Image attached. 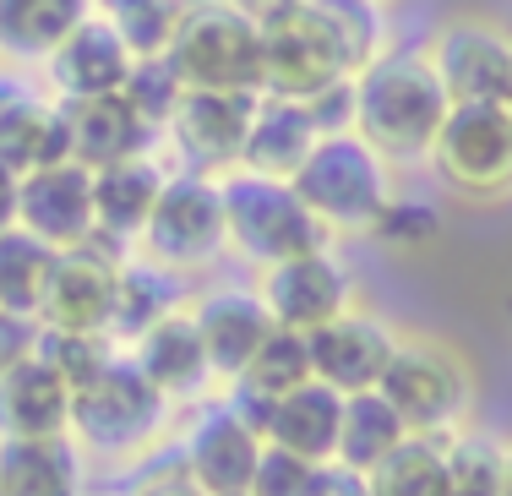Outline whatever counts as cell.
<instances>
[{
  "label": "cell",
  "mask_w": 512,
  "mask_h": 496,
  "mask_svg": "<svg viewBox=\"0 0 512 496\" xmlns=\"http://www.w3.org/2000/svg\"><path fill=\"white\" fill-rule=\"evenodd\" d=\"M218 197H224V235L229 251H240L256 268H278L289 257H306V251L333 246L322 224L306 213V202L295 197L289 180H267L251 169H229L218 175Z\"/></svg>",
  "instance_id": "cell-3"
},
{
  "label": "cell",
  "mask_w": 512,
  "mask_h": 496,
  "mask_svg": "<svg viewBox=\"0 0 512 496\" xmlns=\"http://www.w3.org/2000/svg\"><path fill=\"white\" fill-rule=\"evenodd\" d=\"M175 169L158 164V153H142V159H126V164H109V169H93V219H99V240L109 246L131 251L148 229L158 197H164V180Z\"/></svg>",
  "instance_id": "cell-21"
},
{
  "label": "cell",
  "mask_w": 512,
  "mask_h": 496,
  "mask_svg": "<svg viewBox=\"0 0 512 496\" xmlns=\"http://www.w3.org/2000/svg\"><path fill=\"white\" fill-rule=\"evenodd\" d=\"M306 6H311V17L327 28V39H333L338 60H344L349 82L393 50V28H387L382 0H306Z\"/></svg>",
  "instance_id": "cell-29"
},
{
  "label": "cell",
  "mask_w": 512,
  "mask_h": 496,
  "mask_svg": "<svg viewBox=\"0 0 512 496\" xmlns=\"http://www.w3.org/2000/svg\"><path fill=\"white\" fill-rule=\"evenodd\" d=\"M197 0H93V11L126 39L137 60H164Z\"/></svg>",
  "instance_id": "cell-32"
},
{
  "label": "cell",
  "mask_w": 512,
  "mask_h": 496,
  "mask_svg": "<svg viewBox=\"0 0 512 496\" xmlns=\"http://www.w3.org/2000/svg\"><path fill=\"white\" fill-rule=\"evenodd\" d=\"M17 229H28L33 240H44L50 251H77L99 235L93 219V169L77 159L22 175L17 186Z\"/></svg>",
  "instance_id": "cell-14"
},
{
  "label": "cell",
  "mask_w": 512,
  "mask_h": 496,
  "mask_svg": "<svg viewBox=\"0 0 512 496\" xmlns=\"http://www.w3.org/2000/svg\"><path fill=\"white\" fill-rule=\"evenodd\" d=\"M338 426H344V393H333L327 382H306L295 393H284L278 404H267L262 442L284 447L295 458H311V464H333Z\"/></svg>",
  "instance_id": "cell-22"
},
{
  "label": "cell",
  "mask_w": 512,
  "mask_h": 496,
  "mask_svg": "<svg viewBox=\"0 0 512 496\" xmlns=\"http://www.w3.org/2000/svg\"><path fill=\"white\" fill-rule=\"evenodd\" d=\"M0 496H82V453L71 437H0Z\"/></svg>",
  "instance_id": "cell-27"
},
{
  "label": "cell",
  "mask_w": 512,
  "mask_h": 496,
  "mask_svg": "<svg viewBox=\"0 0 512 496\" xmlns=\"http://www.w3.org/2000/svg\"><path fill=\"white\" fill-rule=\"evenodd\" d=\"M442 219H436V208H420V202L409 197H393V208L376 219L371 240H382V246H420V240H431Z\"/></svg>",
  "instance_id": "cell-39"
},
{
  "label": "cell",
  "mask_w": 512,
  "mask_h": 496,
  "mask_svg": "<svg viewBox=\"0 0 512 496\" xmlns=\"http://www.w3.org/2000/svg\"><path fill=\"white\" fill-rule=\"evenodd\" d=\"M224 6H235L246 22H256V28H267V22L289 17V11H300L306 0H224Z\"/></svg>",
  "instance_id": "cell-42"
},
{
  "label": "cell",
  "mask_w": 512,
  "mask_h": 496,
  "mask_svg": "<svg viewBox=\"0 0 512 496\" xmlns=\"http://www.w3.org/2000/svg\"><path fill=\"white\" fill-rule=\"evenodd\" d=\"M0 164H11L17 175L71 164V126H66V104L55 93L33 88L28 99H17L0 115Z\"/></svg>",
  "instance_id": "cell-23"
},
{
  "label": "cell",
  "mask_w": 512,
  "mask_h": 496,
  "mask_svg": "<svg viewBox=\"0 0 512 496\" xmlns=\"http://www.w3.org/2000/svg\"><path fill=\"white\" fill-rule=\"evenodd\" d=\"M316 382L311 371V338L306 333H289V328H273L262 338V349L251 355V366L240 371V393L262 398V404H278L284 393H295V387Z\"/></svg>",
  "instance_id": "cell-34"
},
{
  "label": "cell",
  "mask_w": 512,
  "mask_h": 496,
  "mask_svg": "<svg viewBox=\"0 0 512 496\" xmlns=\"http://www.w3.org/2000/svg\"><path fill=\"white\" fill-rule=\"evenodd\" d=\"M365 486H371V496H447V442L404 437L365 475Z\"/></svg>",
  "instance_id": "cell-33"
},
{
  "label": "cell",
  "mask_w": 512,
  "mask_h": 496,
  "mask_svg": "<svg viewBox=\"0 0 512 496\" xmlns=\"http://www.w3.org/2000/svg\"><path fill=\"white\" fill-rule=\"evenodd\" d=\"M66 126H71V159L82 169H109L153 153V142L164 131L153 126L126 93H104V99H71L66 104Z\"/></svg>",
  "instance_id": "cell-19"
},
{
  "label": "cell",
  "mask_w": 512,
  "mask_h": 496,
  "mask_svg": "<svg viewBox=\"0 0 512 496\" xmlns=\"http://www.w3.org/2000/svg\"><path fill=\"white\" fill-rule=\"evenodd\" d=\"M126 496H207V491L186 475V464H180V469H158V475H142Z\"/></svg>",
  "instance_id": "cell-41"
},
{
  "label": "cell",
  "mask_w": 512,
  "mask_h": 496,
  "mask_svg": "<svg viewBox=\"0 0 512 496\" xmlns=\"http://www.w3.org/2000/svg\"><path fill=\"white\" fill-rule=\"evenodd\" d=\"M55 262H60V251H50L44 240H33L28 229H6V235H0V311H17V317L39 322Z\"/></svg>",
  "instance_id": "cell-31"
},
{
  "label": "cell",
  "mask_w": 512,
  "mask_h": 496,
  "mask_svg": "<svg viewBox=\"0 0 512 496\" xmlns=\"http://www.w3.org/2000/svg\"><path fill=\"white\" fill-rule=\"evenodd\" d=\"M333 464H311V458H295L284 447H262V464H256V480L246 496H322Z\"/></svg>",
  "instance_id": "cell-36"
},
{
  "label": "cell",
  "mask_w": 512,
  "mask_h": 496,
  "mask_svg": "<svg viewBox=\"0 0 512 496\" xmlns=\"http://www.w3.org/2000/svg\"><path fill=\"white\" fill-rule=\"evenodd\" d=\"M17 186H22V175L11 164H0V235L17 229Z\"/></svg>",
  "instance_id": "cell-43"
},
{
  "label": "cell",
  "mask_w": 512,
  "mask_h": 496,
  "mask_svg": "<svg viewBox=\"0 0 512 496\" xmlns=\"http://www.w3.org/2000/svg\"><path fill=\"white\" fill-rule=\"evenodd\" d=\"M262 431L240 415L229 398L207 404L186 437V475L197 480L207 496H246L262 464Z\"/></svg>",
  "instance_id": "cell-15"
},
{
  "label": "cell",
  "mask_w": 512,
  "mask_h": 496,
  "mask_svg": "<svg viewBox=\"0 0 512 496\" xmlns=\"http://www.w3.org/2000/svg\"><path fill=\"white\" fill-rule=\"evenodd\" d=\"M164 415L169 398L120 349L82 393H71V442H82L88 453H131L164 426Z\"/></svg>",
  "instance_id": "cell-7"
},
{
  "label": "cell",
  "mask_w": 512,
  "mask_h": 496,
  "mask_svg": "<svg viewBox=\"0 0 512 496\" xmlns=\"http://www.w3.org/2000/svg\"><path fill=\"white\" fill-rule=\"evenodd\" d=\"M376 393L398 409L409 437H447L469 415L474 377H469L458 349L436 344V338H398L393 360H387V377Z\"/></svg>",
  "instance_id": "cell-6"
},
{
  "label": "cell",
  "mask_w": 512,
  "mask_h": 496,
  "mask_svg": "<svg viewBox=\"0 0 512 496\" xmlns=\"http://www.w3.org/2000/svg\"><path fill=\"white\" fill-rule=\"evenodd\" d=\"M131 71H137V55L126 50L115 28L93 11L77 33H71L60 50L44 60V82L60 104L71 99H104V93H126Z\"/></svg>",
  "instance_id": "cell-17"
},
{
  "label": "cell",
  "mask_w": 512,
  "mask_h": 496,
  "mask_svg": "<svg viewBox=\"0 0 512 496\" xmlns=\"http://www.w3.org/2000/svg\"><path fill=\"white\" fill-rule=\"evenodd\" d=\"M316 142H322V126L311 120L306 104L256 99L251 137H246V153H240V169H251V175H267V180H295L300 164L311 159Z\"/></svg>",
  "instance_id": "cell-24"
},
{
  "label": "cell",
  "mask_w": 512,
  "mask_h": 496,
  "mask_svg": "<svg viewBox=\"0 0 512 496\" xmlns=\"http://www.w3.org/2000/svg\"><path fill=\"white\" fill-rule=\"evenodd\" d=\"M169 311H180V273L158 268V262H148V257H126V262H120L109 338L126 349V344H137L153 322H164Z\"/></svg>",
  "instance_id": "cell-28"
},
{
  "label": "cell",
  "mask_w": 512,
  "mask_h": 496,
  "mask_svg": "<svg viewBox=\"0 0 512 496\" xmlns=\"http://www.w3.org/2000/svg\"><path fill=\"white\" fill-rule=\"evenodd\" d=\"M33 349H39V322L17 317V311H0V377H6L11 366H22Z\"/></svg>",
  "instance_id": "cell-40"
},
{
  "label": "cell",
  "mask_w": 512,
  "mask_h": 496,
  "mask_svg": "<svg viewBox=\"0 0 512 496\" xmlns=\"http://www.w3.org/2000/svg\"><path fill=\"white\" fill-rule=\"evenodd\" d=\"M191 322H197L207 371L224 382H240V371L251 366L262 338L273 333V317H267L256 289H207L197 306H191Z\"/></svg>",
  "instance_id": "cell-18"
},
{
  "label": "cell",
  "mask_w": 512,
  "mask_h": 496,
  "mask_svg": "<svg viewBox=\"0 0 512 496\" xmlns=\"http://www.w3.org/2000/svg\"><path fill=\"white\" fill-rule=\"evenodd\" d=\"M88 17L93 0H0V60L44 66Z\"/></svg>",
  "instance_id": "cell-26"
},
{
  "label": "cell",
  "mask_w": 512,
  "mask_h": 496,
  "mask_svg": "<svg viewBox=\"0 0 512 496\" xmlns=\"http://www.w3.org/2000/svg\"><path fill=\"white\" fill-rule=\"evenodd\" d=\"M507 480V447L491 437H458L447 442V496H502Z\"/></svg>",
  "instance_id": "cell-35"
},
{
  "label": "cell",
  "mask_w": 512,
  "mask_h": 496,
  "mask_svg": "<svg viewBox=\"0 0 512 496\" xmlns=\"http://www.w3.org/2000/svg\"><path fill=\"white\" fill-rule=\"evenodd\" d=\"M322 496H371V486H365V475H349V469L333 464V475H327V491Z\"/></svg>",
  "instance_id": "cell-44"
},
{
  "label": "cell",
  "mask_w": 512,
  "mask_h": 496,
  "mask_svg": "<svg viewBox=\"0 0 512 496\" xmlns=\"http://www.w3.org/2000/svg\"><path fill=\"white\" fill-rule=\"evenodd\" d=\"M289 186H295V197L306 202V213L333 240L338 235H371L376 219H382L398 197L393 164L376 148H365L355 131H327Z\"/></svg>",
  "instance_id": "cell-2"
},
{
  "label": "cell",
  "mask_w": 512,
  "mask_h": 496,
  "mask_svg": "<svg viewBox=\"0 0 512 496\" xmlns=\"http://www.w3.org/2000/svg\"><path fill=\"white\" fill-rule=\"evenodd\" d=\"M436 180L463 202H512V110L507 104H453L436 131Z\"/></svg>",
  "instance_id": "cell-5"
},
{
  "label": "cell",
  "mask_w": 512,
  "mask_h": 496,
  "mask_svg": "<svg viewBox=\"0 0 512 496\" xmlns=\"http://www.w3.org/2000/svg\"><path fill=\"white\" fill-rule=\"evenodd\" d=\"M39 355L50 360L60 377H66L71 393H82V387L99 377L120 349H115V338H71V333H44L39 328Z\"/></svg>",
  "instance_id": "cell-37"
},
{
  "label": "cell",
  "mask_w": 512,
  "mask_h": 496,
  "mask_svg": "<svg viewBox=\"0 0 512 496\" xmlns=\"http://www.w3.org/2000/svg\"><path fill=\"white\" fill-rule=\"evenodd\" d=\"M409 437V426L398 420V409L382 393H355L344 398V426H338V469L349 475H371L398 442Z\"/></svg>",
  "instance_id": "cell-30"
},
{
  "label": "cell",
  "mask_w": 512,
  "mask_h": 496,
  "mask_svg": "<svg viewBox=\"0 0 512 496\" xmlns=\"http://www.w3.org/2000/svg\"><path fill=\"white\" fill-rule=\"evenodd\" d=\"M224 251H229V235H224L218 180L175 169V175L164 180V197H158L153 219L137 240V257H148L169 273H197L213 257H224Z\"/></svg>",
  "instance_id": "cell-8"
},
{
  "label": "cell",
  "mask_w": 512,
  "mask_h": 496,
  "mask_svg": "<svg viewBox=\"0 0 512 496\" xmlns=\"http://www.w3.org/2000/svg\"><path fill=\"white\" fill-rule=\"evenodd\" d=\"M256 99H262V93H202V88L180 93L175 115L164 120V142L180 153L186 175L218 180V175H229V169H240Z\"/></svg>",
  "instance_id": "cell-10"
},
{
  "label": "cell",
  "mask_w": 512,
  "mask_h": 496,
  "mask_svg": "<svg viewBox=\"0 0 512 496\" xmlns=\"http://www.w3.org/2000/svg\"><path fill=\"white\" fill-rule=\"evenodd\" d=\"M131 251L109 246L93 235L88 246L60 251L50 295H44L39 328L44 333H71V338H109V317H115V284H120V262Z\"/></svg>",
  "instance_id": "cell-11"
},
{
  "label": "cell",
  "mask_w": 512,
  "mask_h": 496,
  "mask_svg": "<svg viewBox=\"0 0 512 496\" xmlns=\"http://www.w3.org/2000/svg\"><path fill=\"white\" fill-rule=\"evenodd\" d=\"M398 349V333L387 328L371 311H344L338 322L311 333V371L316 382H327L333 393L355 398V393H376L387 377V360Z\"/></svg>",
  "instance_id": "cell-16"
},
{
  "label": "cell",
  "mask_w": 512,
  "mask_h": 496,
  "mask_svg": "<svg viewBox=\"0 0 512 496\" xmlns=\"http://www.w3.org/2000/svg\"><path fill=\"white\" fill-rule=\"evenodd\" d=\"M338 82H349V71L338 60L333 39H327V28L311 17V6L262 28V99L311 104L322 93H333Z\"/></svg>",
  "instance_id": "cell-13"
},
{
  "label": "cell",
  "mask_w": 512,
  "mask_h": 496,
  "mask_svg": "<svg viewBox=\"0 0 512 496\" xmlns=\"http://www.w3.org/2000/svg\"><path fill=\"white\" fill-rule=\"evenodd\" d=\"M349 88H355V120H349V131H355L365 148H376L393 169L431 159L436 131H442L447 110H453L442 82H436V71H431V60L387 50Z\"/></svg>",
  "instance_id": "cell-1"
},
{
  "label": "cell",
  "mask_w": 512,
  "mask_h": 496,
  "mask_svg": "<svg viewBox=\"0 0 512 496\" xmlns=\"http://www.w3.org/2000/svg\"><path fill=\"white\" fill-rule=\"evenodd\" d=\"M164 60L180 77V88L262 93V28L224 0H197Z\"/></svg>",
  "instance_id": "cell-4"
},
{
  "label": "cell",
  "mask_w": 512,
  "mask_h": 496,
  "mask_svg": "<svg viewBox=\"0 0 512 496\" xmlns=\"http://www.w3.org/2000/svg\"><path fill=\"white\" fill-rule=\"evenodd\" d=\"M447 104H512V28L491 17H447L425 44Z\"/></svg>",
  "instance_id": "cell-9"
},
{
  "label": "cell",
  "mask_w": 512,
  "mask_h": 496,
  "mask_svg": "<svg viewBox=\"0 0 512 496\" xmlns=\"http://www.w3.org/2000/svg\"><path fill=\"white\" fill-rule=\"evenodd\" d=\"M507 110H512V104H507Z\"/></svg>",
  "instance_id": "cell-47"
},
{
  "label": "cell",
  "mask_w": 512,
  "mask_h": 496,
  "mask_svg": "<svg viewBox=\"0 0 512 496\" xmlns=\"http://www.w3.org/2000/svg\"><path fill=\"white\" fill-rule=\"evenodd\" d=\"M0 437L17 442L71 437V387L39 349L0 377Z\"/></svg>",
  "instance_id": "cell-20"
},
{
  "label": "cell",
  "mask_w": 512,
  "mask_h": 496,
  "mask_svg": "<svg viewBox=\"0 0 512 496\" xmlns=\"http://www.w3.org/2000/svg\"><path fill=\"white\" fill-rule=\"evenodd\" d=\"M256 295H262L273 328L311 338L316 328L355 311V273H349L344 257H333V246H322V251H306V257H289L278 268H267Z\"/></svg>",
  "instance_id": "cell-12"
},
{
  "label": "cell",
  "mask_w": 512,
  "mask_h": 496,
  "mask_svg": "<svg viewBox=\"0 0 512 496\" xmlns=\"http://www.w3.org/2000/svg\"><path fill=\"white\" fill-rule=\"evenodd\" d=\"M126 355L137 360L142 377H148L169 404H175V398H191L207 377H213V371H207V355H202V338H197L191 311H169V317L153 322V328L142 333Z\"/></svg>",
  "instance_id": "cell-25"
},
{
  "label": "cell",
  "mask_w": 512,
  "mask_h": 496,
  "mask_svg": "<svg viewBox=\"0 0 512 496\" xmlns=\"http://www.w3.org/2000/svg\"><path fill=\"white\" fill-rule=\"evenodd\" d=\"M180 93L186 88H180V77L169 71V60H137V71H131V82H126V99L137 104L158 131H164V120L175 115Z\"/></svg>",
  "instance_id": "cell-38"
},
{
  "label": "cell",
  "mask_w": 512,
  "mask_h": 496,
  "mask_svg": "<svg viewBox=\"0 0 512 496\" xmlns=\"http://www.w3.org/2000/svg\"><path fill=\"white\" fill-rule=\"evenodd\" d=\"M382 6H393V0H382Z\"/></svg>",
  "instance_id": "cell-46"
},
{
  "label": "cell",
  "mask_w": 512,
  "mask_h": 496,
  "mask_svg": "<svg viewBox=\"0 0 512 496\" xmlns=\"http://www.w3.org/2000/svg\"><path fill=\"white\" fill-rule=\"evenodd\" d=\"M502 496H512V453H507V480H502Z\"/></svg>",
  "instance_id": "cell-45"
}]
</instances>
